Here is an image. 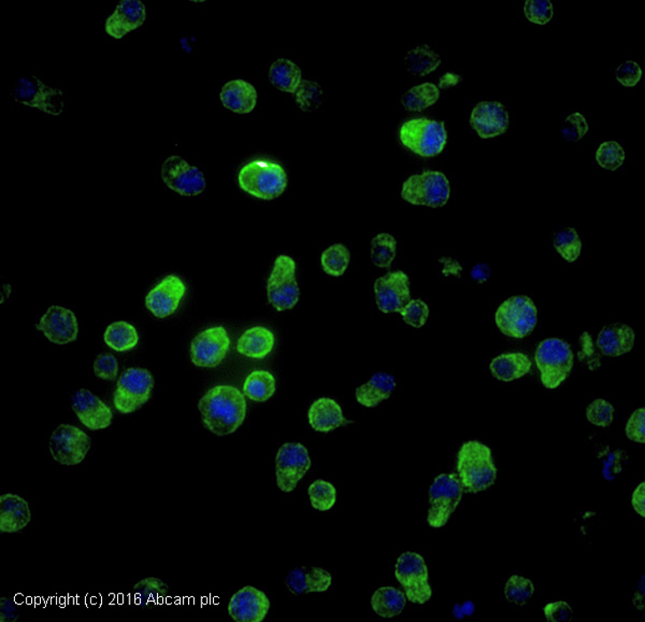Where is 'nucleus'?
Returning a JSON list of instances; mask_svg holds the SVG:
<instances>
[{"label":"nucleus","mask_w":645,"mask_h":622,"mask_svg":"<svg viewBox=\"0 0 645 622\" xmlns=\"http://www.w3.org/2000/svg\"><path fill=\"white\" fill-rule=\"evenodd\" d=\"M202 424L217 437L235 433L247 416L246 396L239 389L221 384L210 389L198 403Z\"/></svg>","instance_id":"f257e3e1"},{"label":"nucleus","mask_w":645,"mask_h":622,"mask_svg":"<svg viewBox=\"0 0 645 622\" xmlns=\"http://www.w3.org/2000/svg\"><path fill=\"white\" fill-rule=\"evenodd\" d=\"M456 469L464 492L471 494L491 488L499 473L492 449L479 441L461 445L457 453Z\"/></svg>","instance_id":"f03ea898"},{"label":"nucleus","mask_w":645,"mask_h":622,"mask_svg":"<svg viewBox=\"0 0 645 622\" xmlns=\"http://www.w3.org/2000/svg\"><path fill=\"white\" fill-rule=\"evenodd\" d=\"M287 174L283 166L269 160L248 161L238 174L240 189L262 201L278 199L287 190Z\"/></svg>","instance_id":"7ed1b4c3"},{"label":"nucleus","mask_w":645,"mask_h":622,"mask_svg":"<svg viewBox=\"0 0 645 622\" xmlns=\"http://www.w3.org/2000/svg\"><path fill=\"white\" fill-rule=\"evenodd\" d=\"M398 135L405 148L425 159L439 155L448 141L444 122L425 116L405 121Z\"/></svg>","instance_id":"20e7f679"},{"label":"nucleus","mask_w":645,"mask_h":622,"mask_svg":"<svg viewBox=\"0 0 645 622\" xmlns=\"http://www.w3.org/2000/svg\"><path fill=\"white\" fill-rule=\"evenodd\" d=\"M535 362L540 372L543 386L555 390L566 381L572 372L575 355L570 345L560 338H547L539 343Z\"/></svg>","instance_id":"39448f33"},{"label":"nucleus","mask_w":645,"mask_h":622,"mask_svg":"<svg viewBox=\"0 0 645 622\" xmlns=\"http://www.w3.org/2000/svg\"><path fill=\"white\" fill-rule=\"evenodd\" d=\"M400 195L411 205L440 209L450 200V181L442 171L426 170L410 176L401 186Z\"/></svg>","instance_id":"423d86ee"},{"label":"nucleus","mask_w":645,"mask_h":622,"mask_svg":"<svg viewBox=\"0 0 645 622\" xmlns=\"http://www.w3.org/2000/svg\"><path fill=\"white\" fill-rule=\"evenodd\" d=\"M463 485L457 474H440L429 488L428 524L430 528L441 529L449 523L464 494Z\"/></svg>","instance_id":"0eeeda50"},{"label":"nucleus","mask_w":645,"mask_h":622,"mask_svg":"<svg viewBox=\"0 0 645 622\" xmlns=\"http://www.w3.org/2000/svg\"><path fill=\"white\" fill-rule=\"evenodd\" d=\"M395 578L403 587L410 603L424 605L433 596L429 566L418 553L407 551L400 555L395 564Z\"/></svg>","instance_id":"6e6552de"},{"label":"nucleus","mask_w":645,"mask_h":622,"mask_svg":"<svg viewBox=\"0 0 645 622\" xmlns=\"http://www.w3.org/2000/svg\"><path fill=\"white\" fill-rule=\"evenodd\" d=\"M538 311L530 296L516 295L507 298L495 313V322L504 335L522 340L535 330Z\"/></svg>","instance_id":"1a4fd4ad"},{"label":"nucleus","mask_w":645,"mask_h":622,"mask_svg":"<svg viewBox=\"0 0 645 622\" xmlns=\"http://www.w3.org/2000/svg\"><path fill=\"white\" fill-rule=\"evenodd\" d=\"M296 268V262L286 255L279 256L273 263L267 281V296L268 302L278 311L293 310L301 297Z\"/></svg>","instance_id":"9d476101"},{"label":"nucleus","mask_w":645,"mask_h":622,"mask_svg":"<svg viewBox=\"0 0 645 622\" xmlns=\"http://www.w3.org/2000/svg\"><path fill=\"white\" fill-rule=\"evenodd\" d=\"M154 378L145 368H129L122 374L116 384L114 404L123 414L133 413L145 405L152 397Z\"/></svg>","instance_id":"9b49d317"},{"label":"nucleus","mask_w":645,"mask_h":622,"mask_svg":"<svg viewBox=\"0 0 645 622\" xmlns=\"http://www.w3.org/2000/svg\"><path fill=\"white\" fill-rule=\"evenodd\" d=\"M90 448V435L73 424H59L50 437L51 456L55 462L65 467H75L83 463Z\"/></svg>","instance_id":"f8f14e48"},{"label":"nucleus","mask_w":645,"mask_h":622,"mask_svg":"<svg viewBox=\"0 0 645 622\" xmlns=\"http://www.w3.org/2000/svg\"><path fill=\"white\" fill-rule=\"evenodd\" d=\"M13 98L18 104L38 109L45 114L59 116L64 113L65 93L59 88H51L35 75L20 78L15 83Z\"/></svg>","instance_id":"ddd939ff"},{"label":"nucleus","mask_w":645,"mask_h":622,"mask_svg":"<svg viewBox=\"0 0 645 622\" xmlns=\"http://www.w3.org/2000/svg\"><path fill=\"white\" fill-rule=\"evenodd\" d=\"M311 467L308 449L303 444H283L276 456L278 488L284 493L293 492Z\"/></svg>","instance_id":"4468645a"},{"label":"nucleus","mask_w":645,"mask_h":622,"mask_svg":"<svg viewBox=\"0 0 645 622\" xmlns=\"http://www.w3.org/2000/svg\"><path fill=\"white\" fill-rule=\"evenodd\" d=\"M161 177L167 188L181 196H197L206 190L204 173L180 155H170L164 161Z\"/></svg>","instance_id":"2eb2a0df"},{"label":"nucleus","mask_w":645,"mask_h":622,"mask_svg":"<svg viewBox=\"0 0 645 622\" xmlns=\"http://www.w3.org/2000/svg\"><path fill=\"white\" fill-rule=\"evenodd\" d=\"M231 340L226 328L215 327L198 334L191 343V360L195 366H220L230 351Z\"/></svg>","instance_id":"dca6fc26"},{"label":"nucleus","mask_w":645,"mask_h":622,"mask_svg":"<svg viewBox=\"0 0 645 622\" xmlns=\"http://www.w3.org/2000/svg\"><path fill=\"white\" fill-rule=\"evenodd\" d=\"M375 302L383 313L400 312L413 300L410 280L403 271L389 272L374 282Z\"/></svg>","instance_id":"f3484780"},{"label":"nucleus","mask_w":645,"mask_h":622,"mask_svg":"<svg viewBox=\"0 0 645 622\" xmlns=\"http://www.w3.org/2000/svg\"><path fill=\"white\" fill-rule=\"evenodd\" d=\"M271 606V600L264 591L246 586L232 596L228 614L236 622H263Z\"/></svg>","instance_id":"a211bd4d"},{"label":"nucleus","mask_w":645,"mask_h":622,"mask_svg":"<svg viewBox=\"0 0 645 622\" xmlns=\"http://www.w3.org/2000/svg\"><path fill=\"white\" fill-rule=\"evenodd\" d=\"M71 406L80 422L90 431L108 429L113 423V409L88 389H79L74 393Z\"/></svg>","instance_id":"6ab92c4d"},{"label":"nucleus","mask_w":645,"mask_h":622,"mask_svg":"<svg viewBox=\"0 0 645 622\" xmlns=\"http://www.w3.org/2000/svg\"><path fill=\"white\" fill-rule=\"evenodd\" d=\"M470 126L482 139H491L507 133L510 126L509 113L499 102H480L472 109Z\"/></svg>","instance_id":"aec40b11"},{"label":"nucleus","mask_w":645,"mask_h":622,"mask_svg":"<svg viewBox=\"0 0 645 622\" xmlns=\"http://www.w3.org/2000/svg\"><path fill=\"white\" fill-rule=\"evenodd\" d=\"M185 293L186 286L180 277L167 276L147 293L146 307L156 318L169 317L177 311Z\"/></svg>","instance_id":"412c9836"},{"label":"nucleus","mask_w":645,"mask_h":622,"mask_svg":"<svg viewBox=\"0 0 645 622\" xmlns=\"http://www.w3.org/2000/svg\"><path fill=\"white\" fill-rule=\"evenodd\" d=\"M51 342L57 345L77 341L79 325L74 311L60 306L50 307L37 325Z\"/></svg>","instance_id":"4be33fe9"},{"label":"nucleus","mask_w":645,"mask_h":622,"mask_svg":"<svg viewBox=\"0 0 645 622\" xmlns=\"http://www.w3.org/2000/svg\"><path fill=\"white\" fill-rule=\"evenodd\" d=\"M146 4L141 0H121L113 14L106 19L105 32L111 38L120 40L145 24Z\"/></svg>","instance_id":"5701e85b"},{"label":"nucleus","mask_w":645,"mask_h":622,"mask_svg":"<svg viewBox=\"0 0 645 622\" xmlns=\"http://www.w3.org/2000/svg\"><path fill=\"white\" fill-rule=\"evenodd\" d=\"M32 521L29 503L21 495H0V532L15 534L28 527Z\"/></svg>","instance_id":"b1692460"},{"label":"nucleus","mask_w":645,"mask_h":622,"mask_svg":"<svg viewBox=\"0 0 645 622\" xmlns=\"http://www.w3.org/2000/svg\"><path fill=\"white\" fill-rule=\"evenodd\" d=\"M332 584V574L319 566H312V568L302 566V568L294 569L289 571L286 579L287 589L295 595L326 593Z\"/></svg>","instance_id":"393cba45"},{"label":"nucleus","mask_w":645,"mask_h":622,"mask_svg":"<svg viewBox=\"0 0 645 622\" xmlns=\"http://www.w3.org/2000/svg\"><path fill=\"white\" fill-rule=\"evenodd\" d=\"M310 427L314 431L329 433L353 423L343 416L342 406L333 398H321L312 403L308 412Z\"/></svg>","instance_id":"a878e982"},{"label":"nucleus","mask_w":645,"mask_h":622,"mask_svg":"<svg viewBox=\"0 0 645 622\" xmlns=\"http://www.w3.org/2000/svg\"><path fill=\"white\" fill-rule=\"evenodd\" d=\"M636 335L632 327L614 323L602 327L598 334L596 347L602 356L617 358L633 350Z\"/></svg>","instance_id":"bb28decb"},{"label":"nucleus","mask_w":645,"mask_h":622,"mask_svg":"<svg viewBox=\"0 0 645 622\" xmlns=\"http://www.w3.org/2000/svg\"><path fill=\"white\" fill-rule=\"evenodd\" d=\"M257 91L243 79L228 81L221 90L220 99L224 107L233 114H251L257 105Z\"/></svg>","instance_id":"cd10ccee"},{"label":"nucleus","mask_w":645,"mask_h":622,"mask_svg":"<svg viewBox=\"0 0 645 622\" xmlns=\"http://www.w3.org/2000/svg\"><path fill=\"white\" fill-rule=\"evenodd\" d=\"M396 386L397 383L394 376L385 372H379L374 374L368 382L357 389L355 398L360 405L374 408L392 396Z\"/></svg>","instance_id":"c85d7f7f"},{"label":"nucleus","mask_w":645,"mask_h":622,"mask_svg":"<svg viewBox=\"0 0 645 622\" xmlns=\"http://www.w3.org/2000/svg\"><path fill=\"white\" fill-rule=\"evenodd\" d=\"M532 363L523 352H507L492 358L490 366L492 377L497 381L511 382L531 372Z\"/></svg>","instance_id":"c756f323"},{"label":"nucleus","mask_w":645,"mask_h":622,"mask_svg":"<svg viewBox=\"0 0 645 622\" xmlns=\"http://www.w3.org/2000/svg\"><path fill=\"white\" fill-rule=\"evenodd\" d=\"M276 342L273 333L267 327H254L242 334L237 342V351L247 358H261L271 355Z\"/></svg>","instance_id":"7c9ffc66"},{"label":"nucleus","mask_w":645,"mask_h":622,"mask_svg":"<svg viewBox=\"0 0 645 622\" xmlns=\"http://www.w3.org/2000/svg\"><path fill=\"white\" fill-rule=\"evenodd\" d=\"M404 591L395 587L385 586L374 591L372 596V608L382 618H394L403 613L407 604Z\"/></svg>","instance_id":"2f4dec72"},{"label":"nucleus","mask_w":645,"mask_h":622,"mask_svg":"<svg viewBox=\"0 0 645 622\" xmlns=\"http://www.w3.org/2000/svg\"><path fill=\"white\" fill-rule=\"evenodd\" d=\"M269 80L278 90L294 95L303 81L302 69L291 59H279L269 69Z\"/></svg>","instance_id":"473e14b6"},{"label":"nucleus","mask_w":645,"mask_h":622,"mask_svg":"<svg viewBox=\"0 0 645 622\" xmlns=\"http://www.w3.org/2000/svg\"><path fill=\"white\" fill-rule=\"evenodd\" d=\"M442 59L429 44H421L405 54V66L411 75L425 77L434 73L441 65Z\"/></svg>","instance_id":"72a5a7b5"},{"label":"nucleus","mask_w":645,"mask_h":622,"mask_svg":"<svg viewBox=\"0 0 645 622\" xmlns=\"http://www.w3.org/2000/svg\"><path fill=\"white\" fill-rule=\"evenodd\" d=\"M440 90L435 83H426L411 88L401 98L404 108L411 113H421L438 102Z\"/></svg>","instance_id":"f704fd0d"},{"label":"nucleus","mask_w":645,"mask_h":622,"mask_svg":"<svg viewBox=\"0 0 645 622\" xmlns=\"http://www.w3.org/2000/svg\"><path fill=\"white\" fill-rule=\"evenodd\" d=\"M274 393H276V378L271 372L254 371L243 383V394L254 402H266Z\"/></svg>","instance_id":"c9c22d12"},{"label":"nucleus","mask_w":645,"mask_h":622,"mask_svg":"<svg viewBox=\"0 0 645 622\" xmlns=\"http://www.w3.org/2000/svg\"><path fill=\"white\" fill-rule=\"evenodd\" d=\"M106 346L118 352L130 351L138 345L139 335L136 327L130 323L118 321L113 323L105 332L104 335Z\"/></svg>","instance_id":"e433bc0d"},{"label":"nucleus","mask_w":645,"mask_h":622,"mask_svg":"<svg viewBox=\"0 0 645 622\" xmlns=\"http://www.w3.org/2000/svg\"><path fill=\"white\" fill-rule=\"evenodd\" d=\"M397 240L389 232H380L374 236L370 246L374 264L380 268H389L396 257Z\"/></svg>","instance_id":"4c0bfd02"},{"label":"nucleus","mask_w":645,"mask_h":622,"mask_svg":"<svg viewBox=\"0 0 645 622\" xmlns=\"http://www.w3.org/2000/svg\"><path fill=\"white\" fill-rule=\"evenodd\" d=\"M351 254L343 244H334L327 248L321 256L323 271L333 277L342 276L348 270Z\"/></svg>","instance_id":"58836bf2"},{"label":"nucleus","mask_w":645,"mask_h":622,"mask_svg":"<svg viewBox=\"0 0 645 622\" xmlns=\"http://www.w3.org/2000/svg\"><path fill=\"white\" fill-rule=\"evenodd\" d=\"M308 495L311 507L318 512H328L337 502L336 487L324 479H318L310 484Z\"/></svg>","instance_id":"ea45409f"},{"label":"nucleus","mask_w":645,"mask_h":622,"mask_svg":"<svg viewBox=\"0 0 645 622\" xmlns=\"http://www.w3.org/2000/svg\"><path fill=\"white\" fill-rule=\"evenodd\" d=\"M294 99L303 113H313L323 103L324 91L316 81L303 80L294 94Z\"/></svg>","instance_id":"a19ab883"},{"label":"nucleus","mask_w":645,"mask_h":622,"mask_svg":"<svg viewBox=\"0 0 645 622\" xmlns=\"http://www.w3.org/2000/svg\"><path fill=\"white\" fill-rule=\"evenodd\" d=\"M133 594L141 605L155 604L169 594V587L157 578H146L134 586Z\"/></svg>","instance_id":"79ce46f5"},{"label":"nucleus","mask_w":645,"mask_h":622,"mask_svg":"<svg viewBox=\"0 0 645 622\" xmlns=\"http://www.w3.org/2000/svg\"><path fill=\"white\" fill-rule=\"evenodd\" d=\"M555 248L563 260L573 263L581 256L582 241L573 227H567L555 235Z\"/></svg>","instance_id":"37998d69"},{"label":"nucleus","mask_w":645,"mask_h":622,"mask_svg":"<svg viewBox=\"0 0 645 622\" xmlns=\"http://www.w3.org/2000/svg\"><path fill=\"white\" fill-rule=\"evenodd\" d=\"M533 594H535V586L531 579L520 575H512L507 580L505 595L510 603L524 606L531 601Z\"/></svg>","instance_id":"c03bdc74"},{"label":"nucleus","mask_w":645,"mask_h":622,"mask_svg":"<svg viewBox=\"0 0 645 622\" xmlns=\"http://www.w3.org/2000/svg\"><path fill=\"white\" fill-rule=\"evenodd\" d=\"M625 158H626V154L617 141H604L596 151L597 163L603 169L617 170L624 164Z\"/></svg>","instance_id":"a18cd8bd"},{"label":"nucleus","mask_w":645,"mask_h":622,"mask_svg":"<svg viewBox=\"0 0 645 622\" xmlns=\"http://www.w3.org/2000/svg\"><path fill=\"white\" fill-rule=\"evenodd\" d=\"M524 14L528 21L542 27L555 17V7L550 0H526Z\"/></svg>","instance_id":"49530a36"},{"label":"nucleus","mask_w":645,"mask_h":622,"mask_svg":"<svg viewBox=\"0 0 645 622\" xmlns=\"http://www.w3.org/2000/svg\"><path fill=\"white\" fill-rule=\"evenodd\" d=\"M586 418L594 426L607 428L613 422L614 407L606 399H595L586 409Z\"/></svg>","instance_id":"de8ad7c7"},{"label":"nucleus","mask_w":645,"mask_h":622,"mask_svg":"<svg viewBox=\"0 0 645 622\" xmlns=\"http://www.w3.org/2000/svg\"><path fill=\"white\" fill-rule=\"evenodd\" d=\"M589 125L580 113L571 114L563 121L561 129L562 138L568 143H578L588 133Z\"/></svg>","instance_id":"09e8293b"},{"label":"nucleus","mask_w":645,"mask_h":622,"mask_svg":"<svg viewBox=\"0 0 645 622\" xmlns=\"http://www.w3.org/2000/svg\"><path fill=\"white\" fill-rule=\"evenodd\" d=\"M404 321L410 327L420 328L425 326L429 317V308L423 300H411L403 310L400 311Z\"/></svg>","instance_id":"8fccbe9b"},{"label":"nucleus","mask_w":645,"mask_h":622,"mask_svg":"<svg viewBox=\"0 0 645 622\" xmlns=\"http://www.w3.org/2000/svg\"><path fill=\"white\" fill-rule=\"evenodd\" d=\"M642 68L633 60H626L618 66L616 70V78L618 83L625 88H634L642 78Z\"/></svg>","instance_id":"3c124183"},{"label":"nucleus","mask_w":645,"mask_h":622,"mask_svg":"<svg viewBox=\"0 0 645 622\" xmlns=\"http://www.w3.org/2000/svg\"><path fill=\"white\" fill-rule=\"evenodd\" d=\"M119 364L116 358L110 353H103L96 358L94 362L95 376L104 381H115L118 377Z\"/></svg>","instance_id":"603ef678"},{"label":"nucleus","mask_w":645,"mask_h":622,"mask_svg":"<svg viewBox=\"0 0 645 622\" xmlns=\"http://www.w3.org/2000/svg\"><path fill=\"white\" fill-rule=\"evenodd\" d=\"M625 433L631 441L638 444L645 443V408H639L628 419Z\"/></svg>","instance_id":"864d4df0"},{"label":"nucleus","mask_w":645,"mask_h":622,"mask_svg":"<svg viewBox=\"0 0 645 622\" xmlns=\"http://www.w3.org/2000/svg\"><path fill=\"white\" fill-rule=\"evenodd\" d=\"M580 342L582 350L578 353V360L586 362L591 371H595V369L602 366V364L601 357L597 356L596 348L594 346L591 334L584 332Z\"/></svg>","instance_id":"5fc2aeb1"},{"label":"nucleus","mask_w":645,"mask_h":622,"mask_svg":"<svg viewBox=\"0 0 645 622\" xmlns=\"http://www.w3.org/2000/svg\"><path fill=\"white\" fill-rule=\"evenodd\" d=\"M543 613L548 622H568L572 619L573 610L565 601H557L548 603L543 609Z\"/></svg>","instance_id":"6e6d98bb"},{"label":"nucleus","mask_w":645,"mask_h":622,"mask_svg":"<svg viewBox=\"0 0 645 622\" xmlns=\"http://www.w3.org/2000/svg\"><path fill=\"white\" fill-rule=\"evenodd\" d=\"M19 617L18 605L8 598L0 599V621L14 622Z\"/></svg>","instance_id":"4d7b16f0"},{"label":"nucleus","mask_w":645,"mask_h":622,"mask_svg":"<svg viewBox=\"0 0 645 622\" xmlns=\"http://www.w3.org/2000/svg\"><path fill=\"white\" fill-rule=\"evenodd\" d=\"M632 505L639 516L645 518V483H641L638 485L633 493Z\"/></svg>","instance_id":"13d9d810"},{"label":"nucleus","mask_w":645,"mask_h":622,"mask_svg":"<svg viewBox=\"0 0 645 622\" xmlns=\"http://www.w3.org/2000/svg\"><path fill=\"white\" fill-rule=\"evenodd\" d=\"M491 272V267L486 263H479V264L472 268L470 275L472 280L480 283V285H484V283L490 280Z\"/></svg>","instance_id":"bf43d9fd"},{"label":"nucleus","mask_w":645,"mask_h":622,"mask_svg":"<svg viewBox=\"0 0 645 622\" xmlns=\"http://www.w3.org/2000/svg\"><path fill=\"white\" fill-rule=\"evenodd\" d=\"M461 81V77L460 75L454 74V73H445L444 75H441V78L439 79V83L437 85L439 90H446L449 88H453L455 85L459 84Z\"/></svg>","instance_id":"052dcab7"},{"label":"nucleus","mask_w":645,"mask_h":622,"mask_svg":"<svg viewBox=\"0 0 645 622\" xmlns=\"http://www.w3.org/2000/svg\"><path fill=\"white\" fill-rule=\"evenodd\" d=\"M439 262L444 263V270L442 272H444L445 276H460V272H461V266L459 264V263H457L453 259H448V257H444V259H441L439 260Z\"/></svg>","instance_id":"680f3d73"}]
</instances>
